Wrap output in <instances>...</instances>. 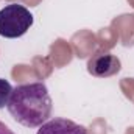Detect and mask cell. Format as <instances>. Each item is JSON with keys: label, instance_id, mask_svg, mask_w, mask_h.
<instances>
[{"label": "cell", "instance_id": "1", "mask_svg": "<svg viewBox=\"0 0 134 134\" xmlns=\"http://www.w3.org/2000/svg\"><path fill=\"white\" fill-rule=\"evenodd\" d=\"M6 108L17 123L39 128L50 119L53 103L44 83H30L14 87Z\"/></svg>", "mask_w": 134, "mask_h": 134}, {"label": "cell", "instance_id": "2", "mask_svg": "<svg viewBox=\"0 0 134 134\" xmlns=\"http://www.w3.org/2000/svg\"><path fill=\"white\" fill-rule=\"evenodd\" d=\"M33 14L19 3H9L0 9V36L8 39L20 37L33 25Z\"/></svg>", "mask_w": 134, "mask_h": 134}, {"label": "cell", "instance_id": "3", "mask_svg": "<svg viewBox=\"0 0 134 134\" xmlns=\"http://www.w3.org/2000/svg\"><path fill=\"white\" fill-rule=\"evenodd\" d=\"M122 69L120 59L109 53V52H98L87 61V72L97 78H108L119 73Z\"/></svg>", "mask_w": 134, "mask_h": 134}, {"label": "cell", "instance_id": "4", "mask_svg": "<svg viewBox=\"0 0 134 134\" xmlns=\"http://www.w3.org/2000/svg\"><path fill=\"white\" fill-rule=\"evenodd\" d=\"M36 134H87L86 128L67 120V119H52L39 126Z\"/></svg>", "mask_w": 134, "mask_h": 134}, {"label": "cell", "instance_id": "5", "mask_svg": "<svg viewBox=\"0 0 134 134\" xmlns=\"http://www.w3.org/2000/svg\"><path fill=\"white\" fill-rule=\"evenodd\" d=\"M13 91H14V87L6 80L0 78V109L5 108V106H8L9 98L13 95Z\"/></svg>", "mask_w": 134, "mask_h": 134}, {"label": "cell", "instance_id": "6", "mask_svg": "<svg viewBox=\"0 0 134 134\" xmlns=\"http://www.w3.org/2000/svg\"><path fill=\"white\" fill-rule=\"evenodd\" d=\"M0 134H14V133H13V131L5 125V123H2V122H0Z\"/></svg>", "mask_w": 134, "mask_h": 134}]
</instances>
